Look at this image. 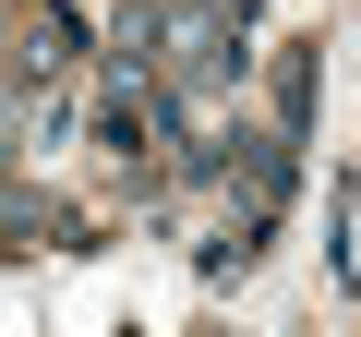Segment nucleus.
<instances>
[{"instance_id": "1", "label": "nucleus", "mask_w": 361, "mask_h": 337, "mask_svg": "<svg viewBox=\"0 0 361 337\" xmlns=\"http://www.w3.org/2000/svg\"><path fill=\"white\" fill-rule=\"evenodd\" d=\"M85 217L61 205V193H0V253H49V241H73Z\"/></svg>"}]
</instances>
